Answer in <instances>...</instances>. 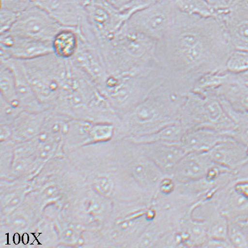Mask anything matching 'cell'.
Returning <instances> with one entry per match:
<instances>
[{
	"mask_svg": "<svg viewBox=\"0 0 248 248\" xmlns=\"http://www.w3.org/2000/svg\"><path fill=\"white\" fill-rule=\"evenodd\" d=\"M207 153L214 163L233 172L248 164V147L230 137Z\"/></svg>",
	"mask_w": 248,
	"mask_h": 248,
	"instance_id": "obj_15",
	"label": "cell"
},
{
	"mask_svg": "<svg viewBox=\"0 0 248 248\" xmlns=\"http://www.w3.org/2000/svg\"><path fill=\"white\" fill-rule=\"evenodd\" d=\"M136 144L142 152L167 175L172 174L176 165L187 154L181 143L150 142Z\"/></svg>",
	"mask_w": 248,
	"mask_h": 248,
	"instance_id": "obj_14",
	"label": "cell"
},
{
	"mask_svg": "<svg viewBox=\"0 0 248 248\" xmlns=\"http://www.w3.org/2000/svg\"><path fill=\"white\" fill-rule=\"evenodd\" d=\"M175 12L173 0H159L150 6L134 13L125 24L159 42L167 36L172 28Z\"/></svg>",
	"mask_w": 248,
	"mask_h": 248,
	"instance_id": "obj_8",
	"label": "cell"
},
{
	"mask_svg": "<svg viewBox=\"0 0 248 248\" xmlns=\"http://www.w3.org/2000/svg\"><path fill=\"white\" fill-rule=\"evenodd\" d=\"M189 129L182 122L168 125L150 135L127 140L135 143L150 142H163L168 143H181L182 138Z\"/></svg>",
	"mask_w": 248,
	"mask_h": 248,
	"instance_id": "obj_23",
	"label": "cell"
},
{
	"mask_svg": "<svg viewBox=\"0 0 248 248\" xmlns=\"http://www.w3.org/2000/svg\"><path fill=\"white\" fill-rule=\"evenodd\" d=\"M32 1H33H33H34V0H32Z\"/></svg>",
	"mask_w": 248,
	"mask_h": 248,
	"instance_id": "obj_39",
	"label": "cell"
},
{
	"mask_svg": "<svg viewBox=\"0 0 248 248\" xmlns=\"http://www.w3.org/2000/svg\"><path fill=\"white\" fill-rule=\"evenodd\" d=\"M79 45L78 28L64 27L52 40L53 53L60 59L71 60L78 52Z\"/></svg>",
	"mask_w": 248,
	"mask_h": 248,
	"instance_id": "obj_22",
	"label": "cell"
},
{
	"mask_svg": "<svg viewBox=\"0 0 248 248\" xmlns=\"http://www.w3.org/2000/svg\"><path fill=\"white\" fill-rule=\"evenodd\" d=\"M220 101L235 125L233 130L229 133V137L248 147V112L235 110L227 102Z\"/></svg>",
	"mask_w": 248,
	"mask_h": 248,
	"instance_id": "obj_24",
	"label": "cell"
},
{
	"mask_svg": "<svg viewBox=\"0 0 248 248\" xmlns=\"http://www.w3.org/2000/svg\"><path fill=\"white\" fill-rule=\"evenodd\" d=\"M229 239L233 248H248V218L229 221Z\"/></svg>",
	"mask_w": 248,
	"mask_h": 248,
	"instance_id": "obj_27",
	"label": "cell"
},
{
	"mask_svg": "<svg viewBox=\"0 0 248 248\" xmlns=\"http://www.w3.org/2000/svg\"><path fill=\"white\" fill-rule=\"evenodd\" d=\"M173 3L176 10L189 15L210 18L219 14L205 0H173Z\"/></svg>",
	"mask_w": 248,
	"mask_h": 248,
	"instance_id": "obj_25",
	"label": "cell"
},
{
	"mask_svg": "<svg viewBox=\"0 0 248 248\" xmlns=\"http://www.w3.org/2000/svg\"><path fill=\"white\" fill-rule=\"evenodd\" d=\"M158 42L124 23L112 38L97 47L110 74H137L159 67Z\"/></svg>",
	"mask_w": 248,
	"mask_h": 248,
	"instance_id": "obj_3",
	"label": "cell"
},
{
	"mask_svg": "<svg viewBox=\"0 0 248 248\" xmlns=\"http://www.w3.org/2000/svg\"><path fill=\"white\" fill-rule=\"evenodd\" d=\"M131 174L138 186L147 195L155 197L165 173L142 152L138 144L131 141L129 152Z\"/></svg>",
	"mask_w": 248,
	"mask_h": 248,
	"instance_id": "obj_11",
	"label": "cell"
},
{
	"mask_svg": "<svg viewBox=\"0 0 248 248\" xmlns=\"http://www.w3.org/2000/svg\"><path fill=\"white\" fill-rule=\"evenodd\" d=\"M244 75L245 76V79H246V82L248 84V71L247 73L244 74Z\"/></svg>",
	"mask_w": 248,
	"mask_h": 248,
	"instance_id": "obj_36",
	"label": "cell"
},
{
	"mask_svg": "<svg viewBox=\"0 0 248 248\" xmlns=\"http://www.w3.org/2000/svg\"><path fill=\"white\" fill-rule=\"evenodd\" d=\"M20 13L1 8V33L8 32L18 19Z\"/></svg>",
	"mask_w": 248,
	"mask_h": 248,
	"instance_id": "obj_31",
	"label": "cell"
},
{
	"mask_svg": "<svg viewBox=\"0 0 248 248\" xmlns=\"http://www.w3.org/2000/svg\"><path fill=\"white\" fill-rule=\"evenodd\" d=\"M229 136L208 128H196L187 131L181 144L187 153H205L210 152Z\"/></svg>",
	"mask_w": 248,
	"mask_h": 248,
	"instance_id": "obj_20",
	"label": "cell"
},
{
	"mask_svg": "<svg viewBox=\"0 0 248 248\" xmlns=\"http://www.w3.org/2000/svg\"><path fill=\"white\" fill-rule=\"evenodd\" d=\"M64 27L46 11L33 4L19 14L8 32L22 38L52 42L56 34Z\"/></svg>",
	"mask_w": 248,
	"mask_h": 248,
	"instance_id": "obj_9",
	"label": "cell"
},
{
	"mask_svg": "<svg viewBox=\"0 0 248 248\" xmlns=\"http://www.w3.org/2000/svg\"><path fill=\"white\" fill-rule=\"evenodd\" d=\"M49 113V110H45L39 112H32L22 110L13 124V138L16 141L28 140L38 136Z\"/></svg>",
	"mask_w": 248,
	"mask_h": 248,
	"instance_id": "obj_21",
	"label": "cell"
},
{
	"mask_svg": "<svg viewBox=\"0 0 248 248\" xmlns=\"http://www.w3.org/2000/svg\"><path fill=\"white\" fill-rule=\"evenodd\" d=\"M237 178L248 179V164L236 172Z\"/></svg>",
	"mask_w": 248,
	"mask_h": 248,
	"instance_id": "obj_34",
	"label": "cell"
},
{
	"mask_svg": "<svg viewBox=\"0 0 248 248\" xmlns=\"http://www.w3.org/2000/svg\"><path fill=\"white\" fill-rule=\"evenodd\" d=\"M69 83L52 112L71 118L118 124L120 117L88 74L71 60Z\"/></svg>",
	"mask_w": 248,
	"mask_h": 248,
	"instance_id": "obj_4",
	"label": "cell"
},
{
	"mask_svg": "<svg viewBox=\"0 0 248 248\" xmlns=\"http://www.w3.org/2000/svg\"><path fill=\"white\" fill-rule=\"evenodd\" d=\"M181 122L189 130L208 128L228 136L235 126L217 97L193 91L185 96Z\"/></svg>",
	"mask_w": 248,
	"mask_h": 248,
	"instance_id": "obj_7",
	"label": "cell"
},
{
	"mask_svg": "<svg viewBox=\"0 0 248 248\" xmlns=\"http://www.w3.org/2000/svg\"><path fill=\"white\" fill-rule=\"evenodd\" d=\"M185 96L176 92L167 81L164 82L143 100L120 116L115 138H139L181 122Z\"/></svg>",
	"mask_w": 248,
	"mask_h": 248,
	"instance_id": "obj_2",
	"label": "cell"
},
{
	"mask_svg": "<svg viewBox=\"0 0 248 248\" xmlns=\"http://www.w3.org/2000/svg\"><path fill=\"white\" fill-rule=\"evenodd\" d=\"M226 70L232 74H245L248 71V51L235 48L228 58Z\"/></svg>",
	"mask_w": 248,
	"mask_h": 248,
	"instance_id": "obj_28",
	"label": "cell"
},
{
	"mask_svg": "<svg viewBox=\"0 0 248 248\" xmlns=\"http://www.w3.org/2000/svg\"><path fill=\"white\" fill-rule=\"evenodd\" d=\"M234 49L217 17L203 18L176 9L172 28L158 42L157 58L167 81L185 95L202 77L226 71Z\"/></svg>",
	"mask_w": 248,
	"mask_h": 248,
	"instance_id": "obj_1",
	"label": "cell"
},
{
	"mask_svg": "<svg viewBox=\"0 0 248 248\" xmlns=\"http://www.w3.org/2000/svg\"><path fill=\"white\" fill-rule=\"evenodd\" d=\"M87 19L96 45L112 38L129 18L109 2L93 0L85 7Z\"/></svg>",
	"mask_w": 248,
	"mask_h": 248,
	"instance_id": "obj_10",
	"label": "cell"
},
{
	"mask_svg": "<svg viewBox=\"0 0 248 248\" xmlns=\"http://www.w3.org/2000/svg\"><path fill=\"white\" fill-rule=\"evenodd\" d=\"M52 53V42L22 38L9 32L1 33V59L25 61Z\"/></svg>",
	"mask_w": 248,
	"mask_h": 248,
	"instance_id": "obj_13",
	"label": "cell"
},
{
	"mask_svg": "<svg viewBox=\"0 0 248 248\" xmlns=\"http://www.w3.org/2000/svg\"><path fill=\"white\" fill-rule=\"evenodd\" d=\"M232 181L217 190L210 199L229 221L248 218V196L235 190Z\"/></svg>",
	"mask_w": 248,
	"mask_h": 248,
	"instance_id": "obj_16",
	"label": "cell"
},
{
	"mask_svg": "<svg viewBox=\"0 0 248 248\" xmlns=\"http://www.w3.org/2000/svg\"><path fill=\"white\" fill-rule=\"evenodd\" d=\"M166 81L160 68L137 74H110L99 89L119 117Z\"/></svg>",
	"mask_w": 248,
	"mask_h": 248,
	"instance_id": "obj_6",
	"label": "cell"
},
{
	"mask_svg": "<svg viewBox=\"0 0 248 248\" xmlns=\"http://www.w3.org/2000/svg\"><path fill=\"white\" fill-rule=\"evenodd\" d=\"M1 62L9 67L13 72L22 107L32 112L45 110L31 83L24 62L15 59H1Z\"/></svg>",
	"mask_w": 248,
	"mask_h": 248,
	"instance_id": "obj_17",
	"label": "cell"
},
{
	"mask_svg": "<svg viewBox=\"0 0 248 248\" xmlns=\"http://www.w3.org/2000/svg\"><path fill=\"white\" fill-rule=\"evenodd\" d=\"M233 47L248 51V0H233L217 16Z\"/></svg>",
	"mask_w": 248,
	"mask_h": 248,
	"instance_id": "obj_12",
	"label": "cell"
},
{
	"mask_svg": "<svg viewBox=\"0 0 248 248\" xmlns=\"http://www.w3.org/2000/svg\"><path fill=\"white\" fill-rule=\"evenodd\" d=\"M93 186L96 192L104 196H108L112 193L114 184L112 179L106 175H101L95 179Z\"/></svg>",
	"mask_w": 248,
	"mask_h": 248,
	"instance_id": "obj_30",
	"label": "cell"
},
{
	"mask_svg": "<svg viewBox=\"0 0 248 248\" xmlns=\"http://www.w3.org/2000/svg\"><path fill=\"white\" fill-rule=\"evenodd\" d=\"M33 4L32 0H1V8L13 10L20 14Z\"/></svg>",
	"mask_w": 248,
	"mask_h": 248,
	"instance_id": "obj_32",
	"label": "cell"
},
{
	"mask_svg": "<svg viewBox=\"0 0 248 248\" xmlns=\"http://www.w3.org/2000/svg\"><path fill=\"white\" fill-rule=\"evenodd\" d=\"M1 98L10 104L21 107L17 93L15 79L10 68L2 62L0 67Z\"/></svg>",
	"mask_w": 248,
	"mask_h": 248,
	"instance_id": "obj_26",
	"label": "cell"
},
{
	"mask_svg": "<svg viewBox=\"0 0 248 248\" xmlns=\"http://www.w3.org/2000/svg\"><path fill=\"white\" fill-rule=\"evenodd\" d=\"M115 1V0H108V2H109V3H111V2Z\"/></svg>",
	"mask_w": 248,
	"mask_h": 248,
	"instance_id": "obj_38",
	"label": "cell"
},
{
	"mask_svg": "<svg viewBox=\"0 0 248 248\" xmlns=\"http://www.w3.org/2000/svg\"><path fill=\"white\" fill-rule=\"evenodd\" d=\"M79 4H81L82 6L85 7L87 6L88 4H90L93 0H76Z\"/></svg>",
	"mask_w": 248,
	"mask_h": 248,
	"instance_id": "obj_35",
	"label": "cell"
},
{
	"mask_svg": "<svg viewBox=\"0 0 248 248\" xmlns=\"http://www.w3.org/2000/svg\"><path fill=\"white\" fill-rule=\"evenodd\" d=\"M214 162L207 153L186 154L176 165L171 176L178 182H189L206 178Z\"/></svg>",
	"mask_w": 248,
	"mask_h": 248,
	"instance_id": "obj_18",
	"label": "cell"
},
{
	"mask_svg": "<svg viewBox=\"0 0 248 248\" xmlns=\"http://www.w3.org/2000/svg\"><path fill=\"white\" fill-rule=\"evenodd\" d=\"M95 1L105 2V1H108V0H95Z\"/></svg>",
	"mask_w": 248,
	"mask_h": 248,
	"instance_id": "obj_37",
	"label": "cell"
},
{
	"mask_svg": "<svg viewBox=\"0 0 248 248\" xmlns=\"http://www.w3.org/2000/svg\"><path fill=\"white\" fill-rule=\"evenodd\" d=\"M0 100L1 124H12L16 117L24 109L21 107L8 103L1 98Z\"/></svg>",
	"mask_w": 248,
	"mask_h": 248,
	"instance_id": "obj_29",
	"label": "cell"
},
{
	"mask_svg": "<svg viewBox=\"0 0 248 248\" xmlns=\"http://www.w3.org/2000/svg\"><path fill=\"white\" fill-rule=\"evenodd\" d=\"M204 248H233L230 241L219 239H207L203 245Z\"/></svg>",
	"mask_w": 248,
	"mask_h": 248,
	"instance_id": "obj_33",
	"label": "cell"
},
{
	"mask_svg": "<svg viewBox=\"0 0 248 248\" xmlns=\"http://www.w3.org/2000/svg\"><path fill=\"white\" fill-rule=\"evenodd\" d=\"M209 94L227 102L233 109L248 112V84L244 74H235L232 80Z\"/></svg>",
	"mask_w": 248,
	"mask_h": 248,
	"instance_id": "obj_19",
	"label": "cell"
},
{
	"mask_svg": "<svg viewBox=\"0 0 248 248\" xmlns=\"http://www.w3.org/2000/svg\"></svg>",
	"mask_w": 248,
	"mask_h": 248,
	"instance_id": "obj_40",
	"label": "cell"
},
{
	"mask_svg": "<svg viewBox=\"0 0 248 248\" xmlns=\"http://www.w3.org/2000/svg\"><path fill=\"white\" fill-rule=\"evenodd\" d=\"M24 62L37 98L45 110L53 111L69 83L70 60L52 53Z\"/></svg>",
	"mask_w": 248,
	"mask_h": 248,
	"instance_id": "obj_5",
	"label": "cell"
}]
</instances>
